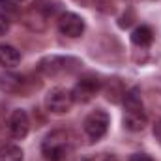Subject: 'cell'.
Returning <instances> with one entry per match:
<instances>
[{
  "label": "cell",
  "mask_w": 161,
  "mask_h": 161,
  "mask_svg": "<svg viewBox=\"0 0 161 161\" xmlns=\"http://www.w3.org/2000/svg\"><path fill=\"white\" fill-rule=\"evenodd\" d=\"M122 124H124V127L127 131L139 133V131H142L148 125V118H146V113L144 111H124Z\"/></svg>",
  "instance_id": "cell-9"
},
{
  "label": "cell",
  "mask_w": 161,
  "mask_h": 161,
  "mask_svg": "<svg viewBox=\"0 0 161 161\" xmlns=\"http://www.w3.org/2000/svg\"><path fill=\"white\" fill-rule=\"evenodd\" d=\"M21 62V51L9 43H0V66L13 69Z\"/></svg>",
  "instance_id": "cell-10"
},
{
  "label": "cell",
  "mask_w": 161,
  "mask_h": 161,
  "mask_svg": "<svg viewBox=\"0 0 161 161\" xmlns=\"http://www.w3.org/2000/svg\"><path fill=\"white\" fill-rule=\"evenodd\" d=\"M56 26H58V32L66 38H80L86 30L84 19L73 11H64L56 19Z\"/></svg>",
  "instance_id": "cell-6"
},
{
  "label": "cell",
  "mask_w": 161,
  "mask_h": 161,
  "mask_svg": "<svg viewBox=\"0 0 161 161\" xmlns=\"http://www.w3.org/2000/svg\"><path fill=\"white\" fill-rule=\"evenodd\" d=\"M154 41V30L148 25H141L131 32V43L139 49H148Z\"/></svg>",
  "instance_id": "cell-13"
},
{
  "label": "cell",
  "mask_w": 161,
  "mask_h": 161,
  "mask_svg": "<svg viewBox=\"0 0 161 161\" xmlns=\"http://www.w3.org/2000/svg\"><path fill=\"white\" fill-rule=\"evenodd\" d=\"M9 25H11V23H9V17L4 15V13H0V38L9 32Z\"/></svg>",
  "instance_id": "cell-18"
},
{
  "label": "cell",
  "mask_w": 161,
  "mask_h": 161,
  "mask_svg": "<svg viewBox=\"0 0 161 161\" xmlns=\"http://www.w3.org/2000/svg\"><path fill=\"white\" fill-rule=\"evenodd\" d=\"M82 68V60L75 56H64V54H47L38 62V69L45 77H62L71 75Z\"/></svg>",
  "instance_id": "cell-2"
},
{
  "label": "cell",
  "mask_w": 161,
  "mask_h": 161,
  "mask_svg": "<svg viewBox=\"0 0 161 161\" xmlns=\"http://www.w3.org/2000/svg\"><path fill=\"white\" fill-rule=\"evenodd\" d=\"M101 92L105 94V99L107 101H111V103H122L124 94H125V88H124V84H122L120 79H109L107 82H103Z\"/></svg>",
  "instance_id": "cell-11"
},
{
  "label": "cell",
  "mask_w": 161,
  "mask_h": 161,
  "mask_svg": "<svg viewBox=\"0 0 161 161\" xmlns=\"http://www.w3.org/2000/svg\"><path fill=\"white\" fill-rule=\"evenodd\" d=\"M36 8L41 11V15L49 21V19H58L66 9L62 8V2L60 0H41L36 4Z\"/></svg>",
  "instance_id": "cell-15"
},
{
  "label": "cell",
  "mask_w": 161,
  "mask_h": 161,
  "mask_svg": "<svg viewBox=\"0 0 161 161\" xmlns=\"http://www.w3.org/2000/svg\"><path fill=\"white\" fill-rule=\"evenodd\" d=\"M6 127H8V135L11 139H15V141L26 139V135L30 131V118H28L26 111H23V109L11 111V114L6 120Z\"/></svg>",
  "instance_id": "cell-7"
},
{
  "label": "cell",
  "mask_w": 161,
  "mask_h": 161,
  "mask_svg": "<svg viewBox=\"0 0 161 161\" xmlns=\"http://www.w3.org/2000/svg\"><path fill=\"white\" fill-rule=\"evenodd\" d=\"M6 131H8V127H6V120L0 116V141L4 139V135H6Z\"/></svg>",
  "instance_id": "cell-22"
},
{
  "label": "cell",
  "mask_w": 161,
  "mask_h": 161,
  "mask_svg": "<svg viewBox=\"0 0 161 161\" xmlns=\"http://www.w3.org/2000/svg\"><path fill=\"white\" fill-rule=\"evenodd\" d=\"M73 96L71 90L64 88V86H54L51 88L45 97H43V105L51 114H68L73 107Z\"/></svg>",
  "instance_id": "cell-4"
},
{
  "label": "cell",
  "mask_w": 161,
  "mask_h": 161,
  "mask_svg": "<svg viewBox=\"0 0 161 161\" xmlns=\"http://www.w3.org/2000/svg\"><path fill=\"white\" fill-rule=\"evenodd\" d=\"M25 159V152L21 146L13 144V142H6L0 146V161H23Z\"/></svg>",
  "instance_id": "cell-16"
},
{
  "label": "cell",
  "mask_w": 161,
  "mask_h": 161,
  "mask_svg": "<svg viewBox=\"0 0 161 161\" xmlns=\"http://www.w3.org/2000/svg\"><path fill=\"white\" fill-rule=\"evenodd\" d=\"M82 161H90V158H88V159H82Z\"/></svg>",
  "instance_id": "cell-24"
},
{
  "label": "cell",
  "mask_w": 161,
  "mask_h": 161,
  "mask_svg": "<svg viewBox=\"0 0 161 161\" xmlns=\"http://www.w3.org/2000/svg\"><path fill=\"white\" fill-rule=\"evenodd\" d=\"M129 161H154L148 154H142V152H139V154H133L131 158H129Z\"/></svg>",
  "instance_id": "cell-20"
},
{
  "label": "cell",
  "mask_w": 161,
  "mask_h": 161,
  "mask_svg": "<svg viewBox=\"0 0 161 161\" xmlns=\"http://www.w3.org/2000/svg\"><path fill=\"white\" fill-rule=\"evenodd\" d=\"M101 88H103V80H99V77L94 75V73H86V75H82L75 82V86L71 90L73 101L75 103H82V105L84 103H90L101 92Z\"/></svg>",
  "instance_id": "cell-5"
},
{
  "label": "cell",
  "mask_w": 161,
  "mask_h": 161,
  "mask_svg": "<svg viewBox=\"0 0 161 161\" xmlns=\"http://www.w3.org/2000/svg\"><path fill=\"white\" fill-rule=\"evenodd\" d=\"M17 2H25V0H17Z\"/></svg>",
  "instance_id": "cell-25"
},
{
  "label": "cell",
  "mask_w": 161,
  "mask_h": 161,
  "mask_svg": "<svg viewBox=\"0 0 161 161\" xmlns=\"http://www.w3.org/2000/svg\"><path fill=\"white\" fill-rule=\"evenodd\" d=\"M0 2H6V0H0Z\"/></svg>",
  "instance_id": "cell-26"
},
{
  "label": "cell",
  "mask_w": 161,
  "mask_h": 161,
  "mask_svg": "<svg viewBox=\"0 0 161 161\" xmlns=\"http://www.w3.org/2000/svg\"><path fill=\"white\" fill-rule=\"evenodd\" d=\"M90 161H118L114 154H99L96 158H90Z\"/></svg>",
  "instance_id": "cell-19"
},
{
  "label": "cell",
  "mask_w": 161,
  "mask_h": 161,
  "mask_svg": "<svg viewBox=\"0 0 161 161\" xmlns=\"http://www.w3.org/2000/svg\"><path fill=\"white\" fill-rule=\"evenodd\" d=\"M109 125H111V116H109V113L103 111V109H96V111L88 113L86 118L82 120V131H84V135L88 137V141L97 142V141H101V139L107 135Z\"/></svg>",
  "instance_id": "cell-3"
},
{
  "label": "cell",
  "mask_w": 161,
  "mask_h": 161,
  "mask_svg": "<svg viewBox=\"0 0 161 161\" xmlns=\"http://www.w3.org/2000/svg\"><path fill=\"white\" fill-rule=\"evenodd\" d=\"M23 23H25L32 32H43V30L47 28V19L41 15V11L36 8V4H34L32 9H28L26 13H23Z\"/></svg>",
  "instance_id": "cell-12"
},
{
  "label": "cell",
  "mask_w": 161,
  "mask_h": 161,
  "mask_svg": "<svg viewBox=\"0 0 161 161\" xmlns=\"http://www.w3.org/2000/svg\"><path fill=\"white\" fill-rule=\"evenodd\" d=\"M41 154L47 161H68L73 154V141L66 129H53L41 142Z\"/></svg>",
  "instance_id": "cell-1"
},
{
  "label": "cell",
  "mask_w": 161,
  "mask_h": 161,
  "mask_svg": "<svg viewBox=\"0 0 161 161\" xmlns=\"http://www.w3.org/2000/svg\"><path fill=\"white\" fill-rule=\"evenodd\" d=\"M75 4H79V6H84V8H92L94 6V0H73Z\"/></svg>",
  "instance_id": "cell-23"
},
{
  "label": "cell",
  "mask_w": 161,
  "mask_h": 161,
  "mask_svg": "<svg viewBox=\"0 0 161 161\" xmlns=\"http://www.w3.org/2000/svg\"><path fill=\"white\" fill-rule=\"evenodd\" d=\"M154 137H156L158 144L161 146V118L156 122V124H154Z\"/></svg>",
  "instance_id": "cell-21"
},
{
  "label": "cell",
  "mask_w": 161,
  "mask_h": 161,
  "mask_svg": "<svg viewBox=\"0 0 161 161\" xmlns=\"http://www.w3.org/2000/svg\"><path fill=\"white\" fill-rule=\"evenodd\" d=\"M124 111H144L142 105V96H141V88L139 86H131L125 90L124 99H122Z\"/></svg>",
  "instance_id": "cell-14"
},
{
  "label": "cell",
  "mask_w": 161,
  "mask_h": 161,
  "mask_svg": "<svg viewBox=\"0 0 161 161\" xmlns=\"http://www.w3.org/2000/svg\"><path fill=\"white\" fill-rule=\"evenodd\" d=\"M135 21H137V15H135L133 8H125V11L118 17V26L120 28H129V26H133Z\"/></svg>",
  "instance_id": "cell-17"
},
{
  "label": "cell",
  "mask_w": 161,
  "mask_h": 161,
  "mask_svg": "<svg viewBox=\"0 0 161 161\" xmlns=\"http://www.w3.org/2000/svg\"><path fill=\"white\" fill-rule=\"evenodd\" d=\"M0 92L4 94H25L26 92V80L25 77L17 75V73H11V71H4L0 73Z\"/></svg>",
  "instance_id": "cell-8"
}]
</instances>
